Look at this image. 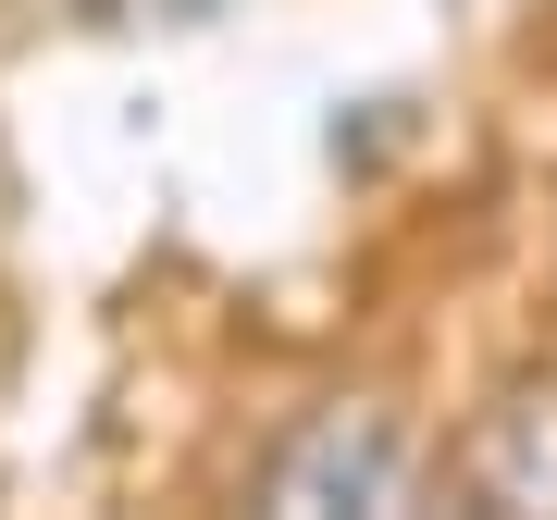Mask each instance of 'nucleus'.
I'll use <instances>...</instances> for the list:
<instances>
[{"mask_svg": "<svg viewBox=\"0 0 557 520\" xmlns=\"http://www.w3.org/2000/svg\"><path fill=\"white\" fill-rule=\"evenodd\" d=\"M458 508H483V520H557V372L508 384V397L458 434Z\"/></svg>", "mask_w": 557, "mask_h": 520, "instance_id": "nucleus-2", "label": "nucleus"}, {"mask_svg": "<svg viewBox=\"0 0 557 520\" xmlns=\"http://www.w3.org/2000/svg\"><path fill=\"white\" fill-rule=\"evenodd\" d=\"M248 496L285 508V520H397V508H421V446H409L397 409L322 397V409H298L273 446H260Z\"/></svg>", "mask_w": 557, "mask_h": 520, "instance_id": "nucleus-1", "label": "nucleus"}]
</instances>
